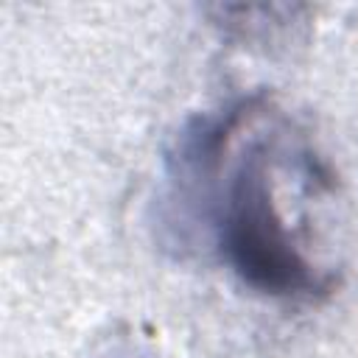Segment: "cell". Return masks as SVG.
Masks as SVG:
<instances>
[{"instance_id":"obj_1","label":"cell","mask_w":358,"mask_h":358,"mask_svg":"<svg viewBox=\"0 0 358 358\" xmlns=\"http://www.w3.org/2000/svg\"><path fill=\"white\" fill-rule=\"evenodd\" d=\"M271 143H249L213 204L215 246L232 274L271 299H322L336 274L319 268L294 241L274 199Z\"/></svg>"}]
</instances>
